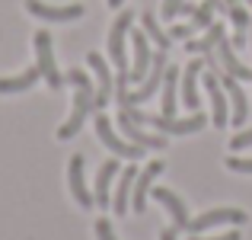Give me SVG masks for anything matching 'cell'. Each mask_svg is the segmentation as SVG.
<instances>
[{
  "instance_id": "cell-1",
  "label": "cell",
  "mask_w": 252,
  "mask_h": 240,
  "mask_svg": "<svg viewBox=\"0 0 252 240\" xmlns=\"http://www.w3.org/2000/svg\"><path fill=\"white\" fill-rule=\"evenodd\" d=\"M67 80L77 86V96H74V112H70V119L58 128V138H61V141H70V138L83 128L86 116L96 109V86L90 83V77H86L80 68H74V71H67Z\"/></svg>"
},
{
  "instance_id": "cell-2",
  "label": "cell",
  "mask_w": 252,
  "mask_h": 240,
  "mask_svg": "<svg viewBox=\"0 0 252 240\" xmlns=\"http://www.w3.org/2000/svg\"><path fill=\"white\" fill-rule=\"evenodd\" d=\"M128 112L131 122L137 125H150V128H157L160 135H195V131H201L204 125H208V116H201V112H191L189 119H166V116H150V112H144L141 106H131Z\"/></svg>"
},
{
  "instance_id": "cell-3",
  "label": "cell",
  "mask_w": 252,
  "mask_h": 240,
  "mask_svg": "<svg viewBox=\"0 0 252 240\" xmlns=\"http://www.w3.org/2000/svg\"><path fill=\"white\" fill-rule=\"evenodd\" d=\"M93 125H96L99 141H102L115 157H122V160H141V157H144V151H147V148H141V144H131V141H122V138L115 135V128H112V122H109V116H105V109L96 112Z\"/></svg>"
},
{
  "instance_id": "cell-4",
  "label": "cell",
  "mask_w": 252,
  "mask_h": 240,
  "mask_svg": "<svg viewBox=\"0 0 252 240\" xmlns=\"http://www.w3.org/2000/svg\"><path fill=\"white\" fill-rule=\"evenodd\" d=\"M35 58H38V71H42L45 83H48L51 90H61L67 77L58 71V64H55V48H51V36H48L45 29L35 32Z\"/></svg>"
},
{
  "instance_id": "cell-5",
  "label": "cell",
  "mask_w": 252,
  "mask_h": 240,
  "mask_svg": "<svg viewBox=\"0 0 252 240\" xmlns=\"http://www.w3.org/2000/svg\"><path fill=\"white\" fill-rule=\"evenodd\" d=\"M131 10H122L118 13V19L112 23L109 29V61L115 64L118 71H128V55H125V36H128L131 29Z\"/></svg>"
},
{
  "instance_id": "cell-6",
  "label": "cell",
  "mask_w": 252,
  "mask_h": 240,
  "mask_svg": "<svg viewBox=\"0 0 252 240\" xmlns=\"http://www.w3.org/2000/svg\"><path fill=\"white\" fill-rule=\"evenodd\" d=\"M86 61L96 71V112H102L105 106H109V99L115 96V74L109 71V64H105V58L99 55V51H90Z\"/></svg>"
},
{
  "instance_id": "cell-7",
  "label": "cell",
  "mask_w": 252,
  "mask_h": 240,
  "mask_svg": "<svg viewBox=\"0 0 252 240\" xmlns=\"http://www.w3.org/2000/svg\"><path fill=\"white\" fill-rule=\"evenodd\" d=\"M26 10L32 16L45 19V23H70V19H80L86 13L83 3H67V6H51L45 0H26Z\"/></svg>"
},
{
  "instance_id": "cell-8",
  "label": "cell",
  "mask_w": 252,
  "mask_h": 240,
  "mask_svg": "<svg viewBox=\"0 0 252 240\" xmlns=\"http://www.w3.org/2000/svg\"><path fill=\"white\" fill-rule=\"evenodd\" d=\"M249 221V215L243 208H214V211H204V215H198L195 221H189V228L185 231H191V234H201V231H208V228H217V224H246Z\"/></svg>"
},
{
  "instance_id": "cell-9",
  "label": "cell",
  "mask_w": 252,
  "mask_h": 240,
  "mask_svg": "<svg viewBox=\"0 0 252 240\" xmlns=\"http://www.w3.org/2000/svg\"><path fill=\"white\" fill-rule=\"evenodd\" d=\"M160 173H163V160H150V163L137 173L134 189H131V211H134V215H144V208H147V192H150V186H154V179L160 176Z\"/></svg>"
},
{
  "instance_id": "cell-10",
  "label": "cell",
  "mask_w": 252,
  "mask_h": 240,
  "mask_svg": "<svg viewBox=\"0 0 252 240\" xmlns=\"http://www.w3.org/2000/svg\"><path fill=\"white\" fill-rule=\"evenodd\" d=\"M118 128L125 131V138H128L131 144H141V148H147V151H160V148H166V135H150L144 125H137V122H131L128 119V112H118Z\"/></svg>"
},
{
  "instance_id": "cell-11",
  "label": "cell",
  "mask_w": 252,
  "mask_h": 240,
  "mask_svg": "<svg viewBox=\"0 0 252 240\" xmlns=\"http://www.w3.org/2000/svg\"><path fill=\"white\" fill-rule=\"evenodd\" d=\"M131 48H134V64L128 71V80L131 83H141L147 77L150 64H154V51H150V39L147 32H131Z\"/></svg>"
},
{
  "instance_id": "cell-12",
  "label": "cell",
  "mask_w": 252,
  "mask_h": 240,
  "mask_svg": "<svg viewBox=\"0 0 252 240\" xmlns=\"http://www.w3.org/2000/svg\"><path fill=\"white\" fill-rule=\"evenodd\" d=\"M83 154H74L67 163V183H70V196L77 199V205L80 208H93L96 205V199H93V192L86 189V179H83Z\"/></svg>"
},
{
  "instance_id": "cell-13",
  "label": "cell",
  "mask_w": 252,
  "mask_h": 240,
  "mask_svg": "<svg viewBox=\"0 0 252 240\" xmlns=\"http://www.w3.org/2000/svg\"><path fill=\"white\" fill-rule=\"evenodd\" d=\"M204 86H208V96H211V125H214V128H223V125H230V116H227V96H223L220 77H217V74H208V77H204Z\"/></svg>"
},
{
  "instance_id": "cell-14",
  "label": "cell",
  "mask_w": 252,
  "mask_h": 240,
  "mask_svg": "<svg viewBox=\"0 0 252 240\" xmlns=\"http://www.w3.org/2000/svg\"><path fill=\"white\" fill-rule=\"evenodd\" d=\"M204 71L201 58H191L182 71V106L191 112H198V74Z\"/></svg>"
},
{
  "instance_id": "cell-15",
  "label": "cell",
  "mask_w": 252,
  "mask_h": 240,
  "mask_svg": "<svg viewBox=\"0 0 252 240\" xmlns=\"http://www.w3.org/2000/svg\"><path fill=\"white\" fill-rule=\"evenodd\" d=\"M220 86L230 93V103H233V128L246 125V116H249V103H246V93H243L240 80L233 74H220Z\"/></svg>"
},
{
  "instance_id": "cell-16",
  "label": "cell",
  "mask_w": 252,
  "mask_h": 240,
  "mask_svg": "<svg viewBox=\"0 0 252 240\" xmlns=\"http://www.w3.org/2000/svg\"><path fill=\"white\" fill-rule=\"evenodd\" d=\"M134 179H137V170H134V160H131V166H125V170L118 173V189H115V199H112V211H115V215H128Z\"/></svg>"
},
{
  "instance_id": "cell-17",
  "label": "cell",
  "mask_w": 252,
  "mask_h": 240,
  "mask_svg": "<svg viewBox=\"0 0 252 240\" xmlns=\"http://www.w3.org/2000/svg\"><path fill=\"white\" fill-rule=\"evenodd\" d=\"M223 39H227L223 23H211L201 39H189V42H185V51H189V55H208V51H214Z\"/></svg>"
},
{
  "instance_id": "cell-18",
  "label": "cell",
  "mask_w": 252,
  "mask_h": 240,
  "mask_svg": "<svg viewBox=\"0 0 252 240\" xmlns=\"http://www.w3.org/2000/svg\"><path fill=\"white\" fill-rule=\"evenodd\" d=\"M154 199L166 205V211L172 215L176 231H185V228H189V208H185V202H182V199H179L172 189H163V186H160V189H154Z\"/></svg>"
},
{
  "instance_id": "cell-19",
  "label": "cell",
  "mask_w": 252,
  "mask_h": 240,
  "mask_svg": "<svg viewBox=\"0 0 252 240\" xmlns=\"http://www.w3.org/2000/svg\"><path fill=\"white\" fill-rule=\"evenodd\" d=\"M122 173V166H118V157H112V160H105L102 166H99V173H96V189H93V199H96V205H109V189H112V179Z\"/></svg>"
},
{
  "instance_id": "cell-20",
  "label": "cell",
  "mask_w": 252,
  "mask_h": 240,
  "mask_svg": "<svg viewBox=\"0 0 252 240\" xmlns=\"http://www.w3.org/2000/svg\"><path fill=\"white\" fill-rule=\"evenodd\" d=\"M233 42H227V39H223L220 45H217V58H220V68H223V74H233L236 80H249L252 77V71L246 68V64L240 61V58L233 55Z\"/></svg>"
},
{
  "instance_id": "cell-21",
  "label": "cell",
  "mask_w": 252,
  "mask_h": 240,
  "mask_svg": "<svg viewBox=\"0 0 252 240\" xmlns=\"http://www.w3.org/2000/svg\"><path fill=\"white\" fill-rule=\"evenodd\" d=\"M179 71L176 68H166V74H163V103H160V116L166 119H176V109H179V96H176V86H179Z\"/></svg>"
},
{
  "instance_id": "cell-22",
  "label": "cell",
  "mask_w": 252,
  "mask_h": 240,
  "mask_svg": "<svg viewBox=\"0 0 252 240\" xmlns=\"http://www.w3.org/2000/svg\"><path fill=\"white\" fill-rule=\"evenodd\" d=\"M38 77H42L38 64H35V68H29V71H23V74H16V77H0V93H23V90H32Z\"/></svg>"
},
{
  "instance_id": "cell-23",
  "label": "cell",
  "mask_w": 252,
  "mask_h": 240,
  "mask_svg": "<svg viewBox=\"0 0 252 240\" xmlns=\"http://www.w3.org/2000/svg\"><path fill=\"white\" fill-rule=\"evenodd\" d=\"M141 26H144V32H147V39H150V42H157V48L169 51L172 36H169L166 29H163L160 23H157V16H154V13H144V16H141Z\"/></svg>"
},
{
  "instance_id": "cell-24",
  "label": "cell",
  "mask_w": 252,
  "mask_h": 240,
  "mask_svg": "<svg viewBox=\"0 0 252 240\" xmlns=\"http://www.w3.org/2000/svg\"><path fill=\"white\" fill-rule=\"evenodd\" d=\"M227 170L249 173V176H252V157H227Z\"/></svg>"
},
{
  "instance_id": "cell-25",
  "label": "cell",
  "mask_w": 252,
  "mask_h": 240,
  "mask_svg": "<svg viewBox=\"0 0 252 240\" xmlns=\"http://www.w3.org/2000/svg\"><path fill=\"white\" fill-rule=\"evenodd\" d=\"M230 148H233V151H246V148H252V128H249V131H240V135H233Z\"/></svg>"
},
{
  "instance_id": "cell-26",
  "label": "cell",
  "mask_w": 252,
  "mask_h": 240,
  "mask_svg": "<svg viewBox=\"0 0 252 240\" xmlns=\"http://www.w3.org/2000/svg\"><path fill=\"white\" fill-rule=\"evenodd\" d=\"M195 32H198L195 26H191V23H185V26H172V29H169V36H172V39H182V42H189V39L195 36Z\"/></svg>"
},
{
  "instance_id": "cell-27",
  "label": "cell",
  "mask_w": 252,
  "mask_h": 240,
  "mask_svg": "<svg viewBox=\"0 0 252 240\" xmlns=\"http://www.w3.org/2000/svg\"><path fill=\"white\" fill-rule=\"evenodd\" d=\"M96 237L99 240H118L115 231H112V224L105 221V218H99V221H96Z\"/></svg>"
},
{
  "instance_id": "cell-28",
  "label": "cell",
  "mask_w": 252,
  "mask_h": 240,
  "mask_svg": "<svg viewBox=\"0 0 252 240\" xmlns=\"http://www.w3.org/2000/svg\"><path fill=\"white\" fill-rule=\"evenodd\" d=\"M182 3L185 0H166V3H163V19H176L179 10H182Z\"/></svg>"
},
{
  "instance_id": "cell-29",
  "label": "cell",
  "mask_w": 252,
  "mask_h": 240,
  "mask_svg": "<svg viewBox=\"0 0 252 240\" xmlns=\"http://www.w3.org/2000/svg\"><path fill=\"white\" fill-rule=\"evenodd\" d=\"M189 240H240V231H227V234H220V237H198V234H191Z\"/></svg>"
},
{
  "instance_id": "cell-30",
  "label": "cell",
  "mask_w": 252,
  "mask_h": 240,
  "mask_svg": "<svg viewBox=\"0 0 252 240\" xmlns=\"http://www.w3.org/2000/svg\"><path fill=\"white\" fill-rule=\"evenodd\" d=\"M195 10H198V3H191V0H185V3H182V10H179V13H185V16H195Z\"/></svg>"
},
{
  "instance_id": "cell-31",
  "label": "cell",
  "mask_w": 252,
  "mask_h": 240,
  "mask_svg": "<svg viewBox=\"0 0 252 240\" xmlns=\"http://www.w3.org/2000/svg\"><path fill=\"white\" fill-rule=\"evenodd\" d=\"M233 48H246V32H236L233 36Z\"/></svg>"
},
{
  "instance_id": "cell-32",
  "label": "cell",
  "mask_w": 252,
  "mask_h": 240,
  "mask_svg": "<svg viewBox=\"0 0 252 240\" xmlns=\"http://www.w3.org/2000/svg\"><path fill=\"white\" fill-rule=\"evenodd\" d=\"M160 240H176V228H166V231H160Z\"/></svg>"
},
{
  "instance_id": "cell-33",
  "label": "cell",
  "mask_w": 252,
  "mask_h": 240,
  "mask_svg": "<svg viewBox=\"0 0 252 240\" xmlns=\"http://www.w3.org/2000/svg\"><path fill=\"white\" fill-rule=\"evenodd\" d=\"M122 3H125V0H109V6H115V10H118Z\"/></svg>"
},
{
  "instance_id": "cell-34",
  "label": "cell",
  "mask_w": 252,
  "mask_h": 240,
  "mask_svg": "<svg viewBox=\"0 0 252 240\" xmlns=\"http://www.w3.org/2000/svg\"><path fill=\"white\" fill-rule=\"evenodd\" d=\"M249 48H252V19H249Z\"/></svg>"
},
{
  "instance_id": "cell-35",
  "label": "cell",
  "mask_w": 252,
  "mask_h": 240,
  "mask_svg": "<svg viewBox=\"0 0 252 240\" xmlns=\"http://www.w3.org/2000/svg\"><path fill=\"white\" fill-rule=\"evenodd\" d=\"M246 3H252V0H246Z\"/></svg>"
}]
</instances>
